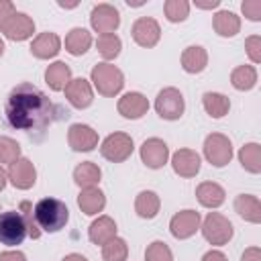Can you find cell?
Returning <instances> with one entry per match:
<instances>
[{
	"label": "cell",
	"instance_id": "6da1fadb",
	"mask_svg": "<svg viewBox=\"0 0 261 261\" xmlns=\"http://www.w3.org/2000/svg\"><path fill=\"white\" fill-rule=\"evenodd\" d=\"M4 116L12 128H18L27 135L43 137L49 124H53L57 118H67L69 112H63L57 104H53L51 98L37 86L22 82L10 90L4 106Z\"/></svg>",
	"mask_w": 261,
	"mask_h": 261
},
{
	"label": "cell",
	"instance_id": "7a4b0ae2",
	"mask_svg": "<svg viewBox=\"0 0 261 261\" xmlns=\"http://www.w3.org/2000/svg\"><path fill=\"white\" fill-rule=\"evenodd\" d=\"M33 210H35L39 228L45 232H59L69 220V210H67L65 202H61L57 198H43L35 204Z\"/></svg>",
	"mask_w": 261,
	"mask_h": 261
},
{
	"label": "cell",
	"instance_id": "3957f363",
	"mask_svg": "<svg viewBox=\"0 0 261 261\" xmlns=\"http://www.w3.org/2000/svg\"><path fill=\"white\" fill-rule=\"evenodd\" d=\"M90 80H92L94 88L98 90V94L108 96V98L116 96V94L122 90V86H124V75H122V71H120L116 65L106 63V61H102V63H98V65L92 67Z\"/></svg>",
	"mask_w": 261,
	"mask_h": 261
},
{
	"label": "cell",
	"instance_id": "277c9868",
	"mask_svg": "<svg viewBox=\"0 0 261 261\" xmlns=\"http://www.w3.org/2000/svg\"><path fill=\"white\" fill-rule=\"evenodd\" d=\"M29 237L27 222L18 210H6L0 214V243L14 247Z\"/></svg>",
	"mask_w": 261,
	"mask_h": 261
},
{
	"label": "cell",
	"instance_id": "5b68a950",
	"mask_svg": "<svg viewBox=\"0 0 261 261\" xmlns=\"http://www.w3.org/2000/svg\"><path fill=\"white\" fill-rule=\"evenodd\" d=\"M202 234L210 245L220 247L232 239L234 228H232V222L226 216H222L220 212H208L202 222Z\"/></svg>",
	"mask_w": 261,
	"mask_h": 261
},
{
	"label": "cell",
	"instance_id": "8992f818",
	"mask_svg": "<svg viewBox=\"0 0 261 261\" xmlns=\"http://www.w3.org/2000/svg\"><path fill=\"white\" fill-rule=\"evenodd\" d=\"M204 157L214 167H224L232 159V143L222 133H210L204 139Z\"/></svg>",
	"mask_w": 261,
	"mask_h": 261
},
{
	"label": "cell",
	"instance_id": "52a82bcc",
	"mask_svg": "<svg viewBox=\"0 0 261 261\" xmlns=\"http://www.w3.org/2000/svg\"><path fill=\"white\" fill-rule=\"evenodd\" d=\"M133 151H135V143H133V137L126 135V133H112L100 145L102 157L112 161V163L126 161L133 155Z\"/></svg>",
	"mask_w": 261,
	"mask_h": 261
},
{
	"label": "cell",
	"instance_id": "ba28073f",
	"mask_svg": "<svg viewBox=\"0 0 261 261\" xmlns=\"http://www.w3.org/2000/svg\"><path fill=\"white\" fill-rule=\"evenodd\" d=\"M155 110L163 120H179L186 110L184 94L177 88H163L155 98Z\"/></svg>",
	"mask_w": 261,
	"mask_h": 261
},
{
	"label": "cell",
	"instance_id": "9c48e42d",
	"mask_svg": "<svg viewBox=\"0 0 261 261\" xmlns=\"http://www.w3.org/2000/svg\"><path fill=\"white\" fill-rule=\"evenodd\" d=\"M90 24L100 35H110L120 27V12L112 4H96L90 12Z\"/></svg>",
	"mask_w": 261,
	"mask_h": 261
},
{
	"label": "cell",
	"instance_id": "30bf717a",
	"mask_svg": "<svg viewBox=\"0 0 261 261\" xmlns=\"http://www.w3.org/2000/svg\"><path fill=\"white\" fill-rule=\"evenodd\" d=\"M130 35L135 39L137 45L145 47V49H151L159 43L161 39V27L155 18L151 16H139L135 22H133V29H130Z\"/></svg>",
	"mask_w": 261,
	"mask_h": 261
},
{
	"label": "cell",
	"instance_id": "8fae6325",
	"mask_svg": "<svg viewBox=\"0 0 261 261\" xmlns=\"http://www.w3.org/2000/svg\"><path fill=\"white\" fill-rule=\"evenodd\" d=\"M139 153H141V161L149 169H161L169 159V147L159 137H151V139L143 141Z\"/></svg>",
	"mask_w": 261,
	"mask_h": 261
},
{
	"label": "cell",
	"instance_id": "7c38bea8",
	"mask_svg": "<svg viewBox=\"0 0 261 261\" xmlns=\"http://www.w3.org/2000/svg\"><path fill=\"white\" fill-rule=\"evenodd\" d=\"M6 175H8V181L16 190H29L37 181V169H35L33 161L27 159V157H18L16 161H12L8 165Z\"/></svg>",
	"mask_w": 261,
	"mask_h": 261
},
{
	"label": "cell",
	"instance_id": "4fadbf2b",
	"mask_svg": "<svg viewBox=\"0 0 261 261\" xmlns=\"http://www.w3.org/2000/svg\"><path fill=\"white\" fill-rule=\"evenodd\" d=\"M67 143L77 153H88L98 147V133L84 122H73L67 130Z\"/></svg>",
	"mask_w": 261,
	"mask_h": 261
},
{
	"label": "cell",
	"instance_id": "5bb4252c",
	"mask_svg": "<svg viewBox=\"0 0 261 261\" xmlns=\"http://www.w3.org/2000/svg\"><path fill=\"white\" fill-rule=\"evenodd\" d=\"M198 228H200V214L196 210H192V208L175 212L171 216V220H169V230L179 241L190 239L192 234H196Z\"/></svg>",
	"mask_w": 261,
	"mask_h": 261
},
{
	"label": "cell",
	"instance_id": "9a60e30c",
	"mask_svg": "<svg viewBox=\"0 0 261 261\" xmlns=\"http://www.w3.org/2000/svg\"><path fill=\"white\" fill-rule=\"evenodd\" d=\"M0 33L6 39H10V41H24V39L33 37V33H35V20L27 12H18L16 10L6 20V24L0 29Z\"/></svg>",
	"mask_w": 261,
	"mask_h": 261
},
{
	"label": "cell",
	"instance_id": "2e32d148",
	"mask_svg": "<svg viewBox=\"0 0 261 261\" xmlns=\"http://www.w3.org/2000/svg\"><path fill=\"white\" fill-rule=\"evenodd\" d=\"M202 159L194 149H177L171 155V167L179 177H196L200 171Z\"/></svg>",
	"mask_w": 261,
	"mask_h": 261
},
{
	"label": "cell",
	"instance_id": "e0dca14e",
	"mask_svg": "<svg viewBox=\"0 0 261 261\" xmlns=\"http://www.w3.org/2000/svg\"><path fill=\"white\" fill-rule=\"evenodd\" d=\"M65 98L73 108H88L94 100V92H92V84L84 77H71V82L65 86Z\"/></svg>",
	"mask_w": 261,
	"mask_h": 261
},
{
	"label": "cell",
	"instance_id": "ac0fdd59",
	"mask_svg": "<svg viewBox=\"0 0 261 261\" xmlns=\"http://www.w3.org/2000/svg\"><path fill=\"white\" fill-rule=\"evenodd\" d=\"M118 114H122L124 118H130V120H137L141 116L147 114L149 110V100L147 96H143L141 92H126L118 98Z\"/></svg>",
	"mask_w": 261,
	"mask_h": 261
},
{
	"label": "cell",
	"instance_id": "d6986e66",
	"mask_svg": "<svg viewBox=\"0 0 261 261\" xmlns=\"http://www.w3.org/2000/svg\"><path fill=\"white\" fill-rule=\"evenodd\" d=\"M59 51H61V39L55 33H51V31L37 35L33 39V43H31V53L37 59H51Z\"/></svg>",
	"mask_w": 261,
	"mask_h": 261
},
{
	"label": "cell",
	"instance_id": "ffe728a7",
	"mask_svg": "<svg viewBox=\"0 0 261 261\" xmlns=\"http://www.w3.org/2000/svg\"><path fill=\"white\" fill-rule=\"evenodd\" d=\"M196 198L204 208H218L226 200V192L216 181H202L196 188Z\"/></svg>",
	"mask_w": 261,
	"mask_h": 261
},
{
	"label": "cell",
	"instance_id": "44dd1931",
	"mask_svg": "<svg viewBox=\"0 0 261 261\" xmlns=\"http://www.w3.org/2000/svg\"><path fill=\"white\" fill-rule=\"evenodd\" d=\"M234 212L247 222L253 224L261 222V202L253 194H239L234 198Z\"/></svg>",
	"mask_w": 261,
	"mask_h": 261
},
{
	"label": "cell",
	"instance_id": "7402d4cb",
	"mask_svg": "<svg viewBox=\"0 0 261 261\" xmlns=\"http://www.w3.org/2000/svg\"><path fill=\"white\" fill-rule=\"evenodd\" d=\"M77 206H80V210L84 214L94 216V214H98V212L104 210L106 196H104V192L100 188H84L80 192V196H77Z\"/></svg>",
	"mask_w": 261,
	"mask_h": 261
},
{
	"label": "cell",
	"instance_id": "603a6c76",
	"mask_svg": "<svg viewBox=\"0 0 261 261\" xmlns=\"http://www.w3.org/2000/svg\"><path fill=\"white\" fill-rule=\"evenodd\" d=\"M208 65V53L202 45H190L181 53V67L188 73H202Z\"/></svg>",
	"mask_w": 261,
	"mask_h": 261
},
{
	"label": "cell",
	"instance_id": "cb8c5ba5",
	"mask_svg": "<svg viewBox=\"0 0 261 261\" xmlns=\"http://www.w3.org/2000/svg\"><path fill=\"white\" fill-rule=\"evenodd\" d=\"M88 237H90V241H92L94 245H104V243H108L110 239L116 237V222H114L110 216L102 214V216H98V218L90 224Z\"/></svg>",
	"mask_w": 261,
	"mask_h": 261
},
{
	"label": "cell",
	"instance_id": "d4e9b609",
	"mask_svg": "<svg viewBox=\"0 0 261 261\" xmlns=\"http://www.w3.org/2000/svg\"><path fill=\"white\" fill-rule=\"evenodd\" d=\"M45 82L53 92H63L71 82V69L65 61H55L45 69Z\"/></svg>",
	"mask_w": 261,
	"mask_h": 261
},
{
	"label": "cell",
	"instance_id": "484cf974",
	"mask_svg": "<svg viewBox=\"0 0 261 261\" xmlns=\"http://www.w3.org/2000/svg\"><path fill=\"white\" fill-rule=\"evenodd\" d=\"M92 47V35L88 29H82V27H73L67 37H65V51L73 57H80L84 55L88 49Z\"/></svg>",
	"mask_w": 261,
	"mask_h": 261
},
{
	"label": "cell",
	"instance_id": "4316f807",
	"mask_svg": "<svg viewBox=\"0 0 261 261\" xmlns=\"http://www.w3.org/2000/svg\"><path fill=\"white\" fill-rule=\"evenodd\" d=\"M159 208H161V200L159 196L153 192V190H143L137 194L135 198V212L145 218V220H151L159 214Z\"/></svg>",
	"mask_w": 261,
	"mask_h": 261
},
{
	"label": "cell",
	"instance_id": "83f0119b",
	"mask_svg": "<svg viewBox=\"0 0 261 261\" xmlns=\"http://www.w3.org/2000/svg\"><path fill=\"white\" fill-rule=\"evenodd\" d=\"M212 29L220 37H234L241 31V18L232 10H218L212 18Z\"/></svg>",
	"mask_w": 261,
	"mask_h": 261
},
{
	"label": "cell",
	"instance_id": "f1b7e54d",
	"mask_svg": "<svg viewBox=\"0 0 261 261\" xmlns=\"http://www.w3.org/2000/svg\"><path fill=\"white\" fill-rule=\"evenodd\" d=\"M102 169L94 161H84L73 169V181L84 190V188H96L100 184Z\"/></svg>",
	"mask_w": 261,
	"mask_h": 261
},
{
	"label": "cell",
	"instance_id": "f546056e",
	"mask_svg": "<svg viewBox=\"0 0 261 261\" xmlns=\"http://www.w3.org/2000/svg\"><path fill=\"white\" fill-rule=\"evenodd\" d=\"M202 106L212 118H222L230 110V100L220 92H206L202 96Z\"/></svg>",
	"mask_w": 261,
	"mask_h": 261
},
{
	"label": "cell",
	"instance_id": "4dcf8cb0",
	"mask_svg": "<svg viewBox=\"0 0 261 261\" xmlns=\"http://www.w3.org/2000/svg\"><path fill=\"white\" fill-rule=\"evenodd\" d=\"M239 161L245 171L259 173L261 171V145L259 143H247L239 151Z\"/></svg>",
	"mask_w": 261,
	"mask_h": 261
},
{
	"label": "cell",
	"instance_id": "1f68e13d",
	"mask_svg": "<svg viewBox=\"0 0 261 261\" xmlns=\"http://www.w3.org/2000/svg\"><path fill=\"white\" fill-rule=\"evenodd\" d=\"M230 84L234 90H241V92H247V90H253L255 84H257V69L253 65H239L232 69L230 73Z\"/></svg>",
	"mask_w": 261,
	"mask_h": 261
},
{
	"label": "cell",
	"instance_id": "d6a6232c",
	"mask_svg": "<svg viewBox=\"0 0 261 261\" xmlns=\"http://www.w3.org/2000/svg\"><path fill=\"white\" fill-rule=\"evenodd\" d=\"M96 49L98 53L102 55V59H106V63L110 59H116L120 55V49H122V41L118 35L110 33V35H98V41H96Z\"/></svg>",
	"mask_w": 261,
	"mask_h": 261
},
{
	"label": "cell",
	"instance_id": "836d02e7",
	"mask_svg": "<svg viewBox=\"0 0 261 261\" xmlns=\"http://www.w3.org/2000/svg\"><path fill=\"white\" fill-rule=\"evenodd\" d=\"M126 257H128V245L124 239L114 237L102 245V259L104 261H126Z\"/></svg>",
	"mask_w": 261,
	"mask_h": 261
},
{
	"label": "cell",
	"instance_id": "e575fe53",
	"mask_svg": "<svg viewBox=\"0 0 261 261\" xmlns=\"http://www.w3.org/2000/svg\"><path fill=\"white\" fill-rule=\"evenodd\" d=\"M163 12L169 22H184L190 14V2L188 0H167L163 4Z\"/></svg>",
	"mask_w": 261,
	"mask_h": 261
},
{
	"label": "cell",
	"instance_id": "d590c367",
	"mask_svg": "<svg viewBox=\"0 0 261 261\" xmlns=\"http://www.w3.org/2000/svg\"><path fill=\"white\" fill-rule=\"evenodd\" d=\"M145 261H173V253L163 241H153L145 249Z\"/></svg>",
	"mask_w": 261,
	"mask_h": 261
},
{
	"label": "cell",
	"instance_id": "8d00e7d4",
	"mask_svg": "<svg viewBox=\"0 0 261 261\" xmlns=\"http://www.w3.org/2000/svg\"><path fill=\"white\" fill-rule=\"evenodd\" d=\"M20 157V145L10 137H0V163H12Z\"/></svg>",
	"mask_w": 261,
	"mask_h": 261
},
{
	"label": "cell",
	"instance_id": "74e56055",
	"mask_svg": "<svg viewBox=\"0 0 261 261\" xmlns=\"http://www.w3.org/2000/svg\"><path fill=\"white\" fill-rule=\"evenodd\" d=\"M18 212L22 214V218H24V222H27V228H29V237L31 239H39L41 237V228H39V224H37V218H35V210H33V204L31 202H20V206H18Z\"/></svg>",
	"mask_w": 261,
	"mask_h": 261
},
{
	"label": "cell",
	"instance_id": "f35d334b",
	"mask_svg": "<svg viewBox=\"0 0 261 261\" xmlns=\"http://www.w3.org/2000/svg\"><path fill=\"white\" fill-rule=\"evenodd\" d=\"M245 49H247V55H249V59H251L253 63H259V61H261V37H259V35L247 37Z\"/></svg>",
	"mask_w": 261,
	"mask_h": 261
},
{
	"label": "cell",
	"instance_id": "ab89813d",
	"mask_svg": "<svg viewBox=\"0 0 261 261\" xmlns=\"http://www.w3.org/2000/svg\"><path fill=\"white\" fill-rule=\"evenodd\" d=\"M241 10L249 20H253V22L261 20V0H245L241 4Z\"/></svg>",
	"mask_w": 261,
	"mask_h": 261
},
{
	"label": "cell",
	"instance_id": "60d3db41",
	"mask_svg": "<svg viewBox=\"0 0 261 261\" xmlns=\"http://www.w3.org/2000/svg\"><path fill=\"white\" fill-rule=\"evenodd\" d=\"M14 12H16V8H14V4H12L10 0H0V29L6 24V20H8Z\"/></svg>",
	"mask_w": 261,
	"mask_h": 261
},
{
	"label": "cell",
	"instance_id": "b9f144b4",
	"mask_svg": "<svg viewBox=\"0 0 261 261\" xmlns=\"http://www.w3.org/2000/svg\"><path fill=\"white\" fill-rule=\"evenodd\" d=\"M241 261H261V249L259 247H249L241 255Z\"/></svg>",
	"mask_w": 261,
	"mask_h": 261
},
{
	"label": "cell",
	"instance_id": "7bdbcfd3",
	"mask_svg": "<svg viewBox=\"0 0 261 261\" xmlns=\"http://www.w3.org/2000/svg\"><path fill=\"white\" fill-rule=\"evenodd\" d=\"M0 261H27L22 251H4L0 253Z\"/></svg>",
	"mask_w": 261,
	"mask_h": 261
},
{
	"label": "cell",
	"instance_id": "ee69618b",
	"mask_svg": "<svg viewBox=\"0 0 261 261\" xmlns=\"http://www.w3.org/2000/svg\"><path fill=\"white\" fill-rule=\"evenodd\" d=\"M202 261H228V259H226V255H224L222 251H218V249H210L208 253H204Z\"/></svg>",
	"mask_w": 261,
	"mask_h": 261
},
{
	"label": "cell",
	"instance_id": "f6af8a7d",
	"mask_svg": "<svg viewBox=\"0 0 261 261\" xmlns=\"http://www.w3.org/2000/svg\"><path fill=\"white\" fill-rule=\"evenodd\" d=\"M220 4V0H210V2H198L196 0V6L198 8H204V10H212V8H216Z\"/></svg>",
	"mask_w": 261,
	"mask_h": 261
},
{
	"label": "cell",
	"instance_id": "bcb514c9",
	"mask_svg": "<svg viewBox=\"0 0 261 261\" xmlns=\"http://www.w3.org/2000/svg\"><path fill=\"white\" fill-rule=\"evenodd\" d=\"M61 261H88L84 255H80V253H69V255H65Z\"/></svg>",
	"mask_w": 261,
	"mask_h": 261
},
{
	"label": "cell",
	"instance_id": "7dc6e473",
	"mask_svg": "<svg viewBox=\"0 0 261 261\" xmlns=\"http://www.w3.org/2000/svg\"><path fill=\"white\" fill-rule=\"evenodd\" d=\"M6 181H8V175H6V171H4L2 165H0V192L6 188Z\"/></svg>",
	"mask_w": 261,
	"mask_h": 261
},
{
	"label": "cell",
	"instance_id": "c3c4849f",
	"mask_svg": "<svg viewBox=\"0 0 261 261\" xmlns=\"http://www.w3.org/2000/svg\"><path fill=\"white\" fill-rule=\"evenodd\" d=\"M2 53H4V41L0 39V57H2Z\"/></svg>",
	"mask_w": 261,
	"mask_h": 261
}]
</instances>
